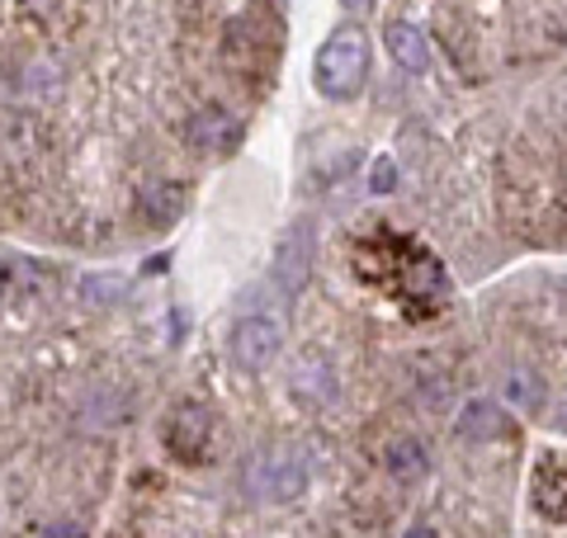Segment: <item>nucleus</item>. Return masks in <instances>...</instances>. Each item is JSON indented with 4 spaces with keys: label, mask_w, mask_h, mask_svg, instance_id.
<instances>
[{
    "label": "nucleus",
    "mask_w": 567,
    "mask_h": 538,
    "mask_svg": "<svg viewBox=\"0 0 567 538\" xmlns=\"http://www.w3.org/2000/svg\"><path fill=\"white\" fill-rule=\"evenodd\" d=\"M364 76H369V39H364V29L360 24H341L322 43V52H317L312 81H317V90H322L327 100H350V95H360Z\"/></svg>",
    "instance_id": "f257e3e1"
},
{
    "label": "nucleus",
    "mask_w": 567,
    "mask_h": 538,
    "mask_svg": "<svg viewBox=\"0 0 567 538\" xmlns=\"http://www.w3.org/2000/svg\"><path fill=\"white\" fill-rule=\"evenodd\" d=\"M312 265H317V231L308 218H298L289 231L279 237L275 246V283L284 293H303L308 279H312Z\"/></svg>",
    "instance_id": "f03ea898"
},
{
    "label": "nucleus",
    "mask_w": 567,
    "mask_h": 538,
    "mask_svg": "<svg viewBox=\"0 0 567 538\" xmlns=\"http://www.w3.org/2000/svg\"><path fill=\"white\" fill-rule=\"evenodd\" d=\"M251 492L260 500H293V496H303L308 487V468H303V458L293 454V448H270V454H260L256 458V468H251Z\"/></svg>",
    "instance_id": "7ed1b4c3"
},
{
    "label": "nucleus",
    "mask_w": 567,
    "mask_h": 538,
    "mask_svg": "<svg viewBox=\"0 0 567 538\" xmlns=\"http://www.w3.org/2000/svg\"><path fill=\"white\" fill-rule=\"evenodd\" d=\"M208 439H213V411L199 402H185L171 411L166 421V448L175 463H204L208 454Z\"/></svg>",
    "instance_id": "20e7f679"
},
{
    "label": "nucleus",
    "mask_w": 567,
    "mask_h": 538,
    "mask_svg": "<svg viewBox=\"0 0 567 538\" xmlns=\"http://www.w3.org/2000/svg\"><path fill=\"white\" fill-rule=\"evenodd\" d=\"M279 345H284V335H279L275 321H265V317H246L233 331V359L246 373H260L265 364H275Z\"/></svg>",
    "instance_id": "39448f33"
},
{
    "label": "nucleus",
    "mask_w": 567,
    "mask_h": 538,
    "mask_svg": "<svg viewBox=\"0 0 567 538\" xmlns=\"http://www.w3.org/2000/svg\"><path fill=\"white\" fill-rule=\"evenodd\" d=\"M535 506L548 519H567V454H544L535 468Z\"/></svg>",
    "instance_id": "423d86ee"
},
{
    "label": "nucleus",
    "mask_w": 567,
    "mask_h": 538,
    "mask_svg": "<svg viewBox=\"0 0 567 538\" xmlns=\"http://www.w3.org/2000/svg\"><path fill=\"white\" fill-rule=\"evenodd\" d=\"M237 137H241V123L227 114V110H204L199 118L189 123V142H194L199 152H208V156L233 152V147H237Z\"/></svg>",
    "instance_id": "0eeeda50"
},
{
    "label": "nucleus",
    "mask_w": 567,
    "mask_h": 538,
    "mask_svg": "<svg viewBox=\"0 0 567 538\" xmlns=\"http://www.w3.org/2000/svg\"><path fill=\"white\" fill-rule=\"evenodd\" d=\"M383 43H388V52H393V62L402 71H425V66H431V48H425V33L416 24L393 20L383 29Z\"/></svg>",
    "instance_id": "6e6552de"
},
{
    "label": "nucleus",
    "mask_w": 567,
    "mask_h": 538,
    "mask_svg": "<svg viewBox=\"0 0 567 538\" xmlns=\"http://www.w3.org/2000/svg\"><path fill=\"white\" fill-rule=\"evenodd\" d=\"M502 435H506L502 406H492V402L464 406V416H458V439L464 444H483V439H502Z\"/></svg>",
    "instance_id": "1a4fd4ad"
},
{
    "label": "nucleus",
    "mask_w": 567,
    "mask_h": 538,
    "mask_svg": "<svg viewBox=\"0 0 567 538\" xmlns=\"http://www.w3.org/2000/svg\"><path fill=\"white\" fill-rule=\"evenodd\" d=\"M388 473H393L402 487H412V482H421L425 473H431V458H425L421 439H398V444H388Z\"/></svg>",
    "instance_id": "9d476101"
},
{
    "label": "nucleus",
    "mask_w": 567,
    "mask_h": 538,
    "mask_svg": "<svg viewBox=\"0 0 567 538\" xmlns=\"http://www.w3.org/2000/svg\"><path fill=\"white\" fill-rule=\"evenodd\" d=\"M298 397H308L312 406H322L336 397V383H331V369L322 364V359H308L303 369H298V383H293Z\"/></svg>",
    "instance_id": "9b49d317"
},
{
    "label": "nucleus",
    "mask_w": 567,
    "mask_h": 538,
    "mask_svg": "<svg viewBox=\"0 0 567 538\" xmlns=\"http://www.w3.org/2000/svg\"><path fill=\"white\" fill-rule=\"evenodd\" d=\"M539 397H544L539 379H529V373H511L506 379V402L516 411H539Z\"/></svg>",
    "instance_id": "f8f14e48"
},
{
    "label": "nucleus",
    "mask_w": 567,
    "mask_h": 538,
    "mask_svg": "<svg viewBox=\"0 0 567 538\" xmlns=\"http://www.w3.org/2000/svg\"><path fill=\"white\" fill-rule=\"evenodd\" d=\"M181 208H185L181 185H171V189H152V194H147V213H152V223H171Z\"/></svg>",
    "instance_id": "ddd939ff"
},
{
    "label": "nucleus",
    "mask_w": 567,
    "mask_h": 538,
    "mask_svg": "<svg viewBox=\"0 0 567 538\" xmlns=\"http://www.w3.org/2000/svg\"><path fill=\"white\" fill-rule=\"evenodd\" d=\"M393 185H398V161H393V156H379V161H374V175H369V189L388 194Z\"/></svg>",
    "instance_id": "4468645a"
},
{
    "label": "nucleus",
    "mask_w": 567,
    "mask_h": 538,
    "mask_svg": "<svg viewBox=\"0 0 567 538\" xmlns=\"http://www.w3.org/2000/svg\"><path fill=\"white\" fill-rule=\"evenodd\" d=\"M81 293H85V298H95V302H110V298L123 293V279H85V283H81Z\"/></svg>",
    "instance_id": "2eb2a0df"
},
{
    "label": "nucleus",
    "mask_w": 567,
    "mask_h": 538,
    "mask_svg": "<svg viewBox=\"0 0 567 538\" xmlns=\"http://www.w3.org/2000/svg\"><path fill=\"white\" fill-rule=\"evenodd\" d=\"M48 538H85L76 525H58V529H48Z\"/></svg>",
    "instance_id": "dca6fc26"
},
{
    "label": "nucleus",
    "mask_w": 567,
    "mask_h": 538,
    "mask_svg": "<svg viewBox=\"0 0 567 538\" xmlns=\"http://www.w3.org/2000/svg\"><path fill=\"white\" fill-rule=\"evenodd\" d=\"M406 538H440V534H435V529H425V525H416V529L406 534Z\"/></svg>",
    "instance_id": "f3484780"
},
{
    "label": "nucleus",
    "mask_w": 567,
    "mask_h": 538,
    "mask_svg": "<svg viewBox=\"0 0 567 538\" xmlns=\"http://www.w3.org/2000/svg\"><path fill=\"white\" fill-rule=\"evenodd\" d=\"M558 430H567V402H563V411H558Z\"/></svg>",
    "instance_id": "a211bd4d"
},
{
    "label": "nucleus",
    "mask_w": 567,
    "mask_h": 538,
    "mask_svg": "<svg viewBox=\"0 0 567 538\" xmlns=\"http://www.w3.org/2000/svg\"><path fill=\"white\" fill-rule=\"evenodd\" d=\"M0 298H6V265H0Z\"/></svg>",
    "instance_id": "6ab92c4d"
}]
</instances>
